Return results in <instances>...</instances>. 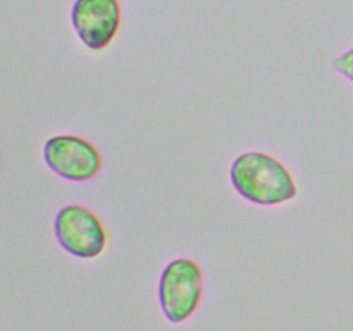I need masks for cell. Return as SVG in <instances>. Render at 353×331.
I'll return each instance as SVG.
<instances>
[{
    "instance_id": "6",
    "label": "cell",
    "mask_w": 353,
    "mask_h": 331,
    "mask_svg": "<svg viewBox=\"0 0 353 331\" xmlns=\"http://www.w3.org/2000/svg\"><path fill=\"white\" fill-rule=\"evenodd\" d=\"M333 68L334 71L343 74L345 78H348L353 83V48L347 50L345 54L338 55L333 61Z\"/></svg>"
},
{
    "instance_id": "5",
    "label": "cell",
    "mask_w": 353,
    "mask_h": 331,
    "mask_svg": "<svg viewBox=\"0 0 353 331\" xmlns=\"http://www.w3.org/2000/svg\"><path fill=\"white\" fill-rule=\"evenodd\" d=\"M123 21L119 0H74L71 23L90 50H103L117 37Z\"/></svg>"
},
{
    "instance_id": "1",
    "label": "cell",
    "mask_w": 353,
    "mask_h": 331,
    "mask_svg": "<svg viewBox=\"0 0 353 331\" xmlns=\"http://www.w3.org/2000/svg\"><path fill=\"white\" fill-rule=\"evenodd\" d=\"M230 179L234 192L255 205H279L299 195L290 169L265 152L252 150L238 155L231 164Z\"/></svg>"
},
{
    "instance_id": "3",
    "label": "cell",
    "mask_w": 353,
    "mask_h": 331,
    "mask_svg": "<svg viewBox=\"0 0 353 331\" xmlns=\"http://www.w3.org/2000/svg\"><path fill=\"white\" fill-rule=\"evenodd\" d=\"M54 234L62 250L83 261L100 257L107 247V231L102 219L79 203L59 209L54 219Z\"/></svg>"
},
{
    "instance_id": "2",
    "label": "cell",
    "mask_w": 353,
    "mask_h": 331,
    "mask_svg": "<svg viewBox=\"0 0 353 331\" xmlns=\"http://www.w3.org/2000/svg\"><path fill=\"white\" fill-rule=\"evenodd\" d=\"M159 307L171 324L186 323L203 297V271L196 261L178 257L168 262L159 278Z\"/></svg>"
},
{
    "instance_id": "4",
    "label": "cell",
    "mask_w": 353,
    "mask_h": 331,
    "mask_svg": "<svg viewBox=\"0 0 353 331\" xmlns=\"http://www.w3.org/2000/svg\"><path fill=\"white\" fill-rule=\"evenodd\" d=\"M43 161L52 172L74 183L92 181L103 168L99 148L78 134L48 138L43 145Z\"/></svg>"
}]
</instances>
